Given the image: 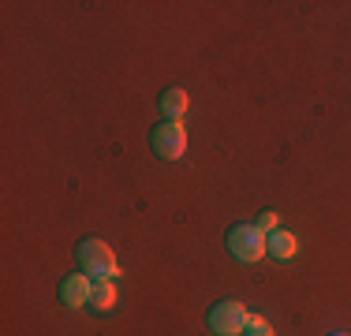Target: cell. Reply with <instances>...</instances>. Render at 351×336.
<instances>
[{
    "label": "cell",
    "instance_id": "6da1fadb",
    "mask_svg": "<svg viewBox=\"0 0 351 336\" xmlns=\"http://www.w3.org/2000/svg\"><path fill=\"white\" fill-rule=\"evenodd\" d=\"M75 258H79L82 273H86L90 280H112V276H120V262H116L112 247L101 239H82L79 247H75Z\"/></svg>",
    "mask_w": 351,
    "mask_h": 336
},
{
    "label": "cell",
    "instance_id": "7a4b0ae2",
    "mask_svg": "<svg viewBox=\"0 0 351 336\" xmlns=\"http://www.w3.org/2000/svg\"><path fill=\"white\" fill-rule=\"evenodd\" d=\"M265 243H269V235L258 232L254 224H236V228H228V250L239 262H258L262 254H269Z\"/></svg>",
    "mask_w": 351,
    "mask_h": 336
},
{
    "label": "cell",
    "instance_id": "3957f363",
    "mask_svg": "<svg viewBox=\"0 0 351 336\" xmlns=\"http://www.w3.org/2000/svg\"><path fill=\"white\" fill-rule=\"evenodd\" d=\"M206 322H210V329L217 336H243L250 314H247L243 302L224 299V302H217V307H210V317H206Z\"/></svg>",
    "mask_w": 351,
    "mask_h": 336
},
{
    "label": "cell",
    "instance_id": "277c9868",
    "mask_svg": "<svg viewBox=\"0 0 351 336\" xmlns=\"http://www.w3.org/2000/svg\"><path fill=\"white\" fill-rule=\"evenodd\" d=\"M149 149H154L161 161H180V157L187 154V131H183L176 120L157 123L154 134H149Z\"/></svg>",
    "mask_w": 351,
    "mask_h": 336
},
{
    "label": "cell",
    "instance_id": "5b68a950",
    "mask_svg": "<svg viewBox=\"0 0 351 336\" xmlns=\"http://www.w3.org/2000/svg\"><path fill=\"white\" fill-rule=\"evenodd\" d=\"M90 291H94V280L82 276V273L64 276V280H60V302H64V307H71V310L90 307Z\"/></svg>",
    "mask_w": 351,
    "mask_h": 336
},
{
    "label": "cell",
    "instance_id": "8992f818",
    "mask_svg": "<svg viewBox=\"0 0 351 336\" xmlns=\"http://www.w3.org/2000/svg\"><path fill=\"white\" fill-rule=\"evenodd\" d=\"M265 250H269L273 258H280V262H288V258H295V250H299V239H295L291 232L277 228V232H269V243H265Z\"/></svg>",
    "mask_w": 351,
    "mask_h": 336
},
{
    "label": "cell",
    "instance_id": "52a82bcc",
    "mask_svg": "<svg viewBox=\"0 0 351 336\" xmlns=\"http://www.w3.org/2000/svg\"><path fill=\"white\" fill-rule=\"evenodd\" d=\"M112 307H116L112 280H94V291H90V310H94V314H108Z\"/></svg>",
    "mask_w": 351,
    "mask_h": 336
},
{
    "label": "cell",
    "instance_id": "ba28073f",
    "mask_svg": "<svg viewBox=\"0 0 351 336\" xmlns=\"http://www.w3.org/2000/svg\"><path fill=\"white\" fill-rule=\"evenodd\" d=\"M187 105H191V101H187V94H183L180 86H172V90H165V94H161V112H165V120H176V123H180V116L187 112Z\"/></svg>",
    "mask_w": 351,
    "mask_h": 336
},
{
    "label": "cell",
    "instance_id": "9c48e42d",
    "mask_svg": "<svg viewBox=\"0 0 351 336\" xmlns=\"http://www.w3.org/2000/svg\"><path fill=\"white\" fill-rule=\"evenodd\" d=\"M277 224H280V213H273V209H265V213H258V217H254V228H258V232H265V235L277 232Z\"/></svg>",
    "mask_w": 351,
    "mask_h": 336
},
{
    "label": "cell",
    "instance_id": "30bf717a",
    "mask_svg": "<svg viewBox=\"0 0 351 336\" xmlns=\"http://www.w3.org/2000/svg\"><path fill=\"white\" fill-rule=\"evenodd\" d=\"M243 336H273V325L265 322V317H254V314H250V322H247Z\"/></svg>",
    "mask_w": 351,
    "mask_h": 336
},
{
    "label": "cell",
    "instance_id": "8fae6325",
    "mask_svg": "<svg viewBox=\"0 0 351 336\" xmlns=\"http://www.w3.org/2000/svg\"><path fill=\"white\" fill-rule=\"evenodd\" d=\"M329 336H351V333H329Z\"/></svg>",
    "mask_w": 351,
    "mask_h": 336
}]
</instances>
